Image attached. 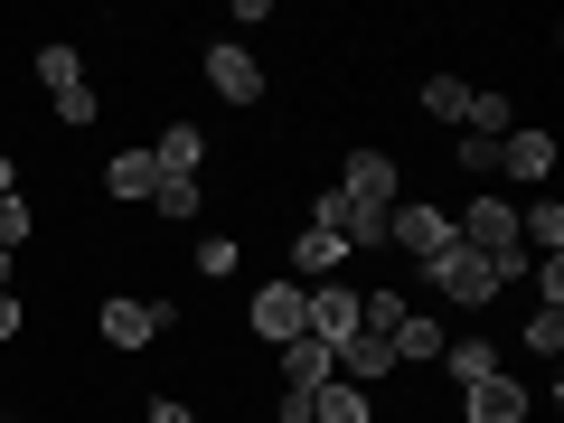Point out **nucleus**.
Returning <instances> with one entry per match:
<instances>
[{
    "label": "nucleus",
    "mask_w": 564,
    "mask_h": 423,
    "mask_svg": "<svg viewBox=\"0 0 564 423\" xmlns=\"http://www.w3.org/2000/svg\"><path fill=\"white\" fill-rule=\"evenodd\" d=\"M161 329H180V311H170V302H132V292H104V302H95V339L122 348V358H132V348H151Z\"/></svg>",
    "instance_id": "2"
},
{
    "label": "nucleus",
    "mask_w": 564,
    "mask_h": 423,
    "mask_svg": "<svg viewBox=\"0 0 564 423\" xmlns=\"http://www.w3.org/2000/svg\"><path fill=\"white\" fill-rule=\"evenodd\" d=\"M207 85H217V104H236V113H245V104H263V66L245 57L236 39H217V47H207Z\"/></svg>",
    "instance_id": "7"
},
{
    "label": "nucleus",
    "mask_w": 564,
    "mask_h": 423,
    "mask_svg": "<svg viewBox=\"0 0 564 423\" xmlns=\"http://www.w3.org/2000/svg\"><path fill=\"white\" fill-rule=\"evenodd\" d=\"M339 263H348V245L339 236H321V226H302V236H292V282H339Z\"/></svg>",
    "instance_id": "13"
},
{
    "label": "nucleus",
    "mask_w": 564,
    "mask_h": 423,
    "mask_svg": "<svg viewBox=\"0 0 564 423\" xmlns=\"http://www.w3.org/2000/svg\"><path fill=\"white\" fill-rule=\"evenodd\" d=\"M141 423H198V404H180V395H151V414Z\"/></svg>",
    "instance_id": "29"
},
{
    "label": "nucleus",
    "mask_w": 564,
    "mask_h": 423,
    "mask_svg": "<svg viewBox=\"0 0 564 423\" xmlns=\"http://www.w3.org/2000/svg\"><path fill=\"white\" fill-rule=\"evenodd\" d=\"M423 282H433V292H443L452 311H480V302H499V263H489V254H470L462 236H452L443 254H423Z\"/></svg>",
    "instance_id": "1"
},
{
    "label": "nucleus",
    "mask_w": 564,
    "mask_h": 423,
    "mask_svg": "<svg viewBox=\"0 0 564 423\" xmlns=\"http://www.w3.org/2000/svg\"><path fill=\"white\" fill-rule=\"evenodd\" d=\"M395 180H404V170L386 161V151H348V170H339V188H348L358 207H377V217L395 207Z\"/></svg>",
    "instance_id": "10"
},
{
    "label": "nucleus",
    "mask_w": 564,
    "mask_h": 423,
    "mask_svg": "<svg viewBox=\"0 0 564 423\" xmlns=\"http://www.w3.org/2000/svg\"><path fill=\"white\" fill-rule=\"evenodd\" d=\"M555 170V132H508L499 141V180H545Z\"/></svg>",
    "instance_id": "15"
},
{
    "label": "nucleus",
    "mask_w": 564,
    "mask_h": 423,
    "mask_svg": "<svg viewBox=\"0 0 564 423\" xmlns=\"http://www.w3.org/2000/svg\"><path fill=\"white\" fill-rule=\"evenodd\" d=\"M236 263H245L236 236H198V273H207V282H236Z\"/></svg>",
    "instance_id": "23"
},
{
    "label": "nucleus",
    "mask_w": 564,
    "mask_h": 423,
    "mask_svg": "<svg viewBox=\"0 0 564 423\" xmlns=\"http://www.w3.org/2000/svg\"><path fill=\"white\" fill-rule=\"evenodd\" d=\"M104 113V95H95V85H76V95H57V122H95Z\"/></svg>",
    "instance_id": "27"
},
{
    "label": "nucleus",
    "mask_w": 564,
    "mask_h": 423,
    "mask_svg": "<svg viewBox=\"0 0 564 423\" xmlns=\"http://www.w3.org/2000/svg\"><path fill=\"white\" fill-rule=\"evenodd\" d=\"M311 423H377V404H367V386H339V377H329L321 395H311Z\"/></svg>",
    "instance_id": "19"
},
{
    "label": "nucleus",
    "mask_w": 564,
    "mask_h": 423,
    "mask_svg": "<svg viewBox=\"0 0 564 423\" xmlns=\"http://www.w3.org/2000/svg\"><path fill=\"white\" fill-rule=\"evenodd\" d=\"M151 188H161V161H151V141H141V151H113V161H104V198L141 207Z\"/></svg>",
    "instance_id": "11"
},
{
    "label": "nucleus",
    "mask_w": 564,
    "mask_h": 423,
    "mask_svg": "<svg viewBox=\"0 0 564 423\" xmlns=\"http://www.w3.org/2000/svg\"><path fill=\"white\" fill-rule=\"evenodd\" d=\"M151 161H161V180H198V161H207V132H198V122H170V132L151 141Z\"/></svg>",
    "instance_id": "14"
},
{
    "label": "nucleus",
    "mask_w": 564,
    "mask_h": 423,
    "mask_svg": "<svg viewBox=\"0 0 564 423\" xmlns=\"http://www.w3.org/2000/svg\"><path fill=\"white\" fill-rule=\"evenodd\" d=\"M0 292H10V254H0Z\"/></svg>",
    "instance_id": "32"
},
{
    "label": "nucleus",
    "mask_w": 564,
    "mask_h": 423,
    "mask_svg": "<svg viewBox=\"0 0 564 423\" xmlns=\"http://www.w3.org/2000/svg\"><path fill=\"white\" fill-rule=\"evenodd\" d=\"M386 245H395V254H443L452 245V207H433V198H395L386 207Z\"/></svg>",
    "instance_id": "4"
},
{
    "label": "nucleus",
    "mask_w": 564,
    "mask_h": 423,
    "mask_svg": "<svg viewBox=\"0 0 564 423\" xmlns=\"http://www.w3.org/2000/svg\"><path fill=\"white\" fill-rule=\"evenodd\" d=\"M0 198H20V161L10 151H0Z\"/></svg>",
    "instance_id": "31"
},
{
    "label": "nucleus",
    "mask_w": 564,
    "mask_h": 423,
    "mask_svg": "<svg viewBox=\"0 0 564 423\" xmlns=\"http://www.w3.org/2000/svg\"><path fill=\"white\" fill-rule=\"evenodd\" d=\"M527 404H536V395L499 367V377H480V386L462 395V423H527Z\"/></svg>",
    "instance_id": "9"
},
{
    "label": "nucleus",
    "mask_w": 564,
    "mask_h": 423,
    "mask_svg": "<svg viewBox=\"0 0 564 423\" xmlns=\"http://www.w3.org/2000/svg\"><path fill=\"white\" fill-rule=\"evenodd\" d=\"M358 329H367V292L358 282H311L302 292V339L339 348V339H358Z\"/></svg>",
    "instance_id": "3"
},
{
    "label": "nucleus",
    "mask_w": 564,
    "mask_h": 423,
    "mask_svg": "<svg viewBox=\"0 0 564 423\" xmlns=\"http://www.w3.org/2000/svg\"><path fill=\"white\" fill-rule=\"evenodd\" d=\"M273 423H311V395H302V386H282V395H273Z\"/></svg>",
    "instance_id": "28"
},
{
    "label": "nucleus",
    "mask_w": 564,
    "mask_h": 423,
    "mask_svg": "<svg viewBox=\"0 0 564 423\" xmlns=\"http://www.w3.org/2000/svg\"><path fill=\"white\" fill-rule=\"evenodd\" d=\"M443 339H452V329L433 321V311H414V302L386 321V348H395V367H433V358H443Z\"/></svg>",
    "instance_id": "8"
},
{
    "label": "nucleus",
    "mask_w": 564,
    "mask_h": 423,
    "mask_svg": "<svg viewBox=\"0 0 564 423\" xmlns=\"http://www.w3.org/2000/svg\"><path fill=\"white\" fill-rule=\"evenodd\" d=\"M499 170V141H480V132H462V180H489Z\"/></svg>",
    "instance_id": "26"
},
{
    "label": "nucleus",
    "mask_w": 564,
    "mask_h": 423,
    "mask_svg": "<svg viewBox=\"0 0 564 423\" xmlns=\"http://www.w3.org/2000/svg\"><path fill=\"white\" fill-rule=\"evenodd\" d=\"M329 358H339V386H377V377H395V348H386L377 329H358V339H339Z\"/></svg>",
    "instance_id": "12"
},
{
    "label": "nucleus",
    "mask_w": 564,
    "mask_h": 423,
    "mask_svg": "<svg viewBox=\"0 0 564 423\" xmlns=\"http://www.w3.org/2000/svg\"><path fill=\"white\" fill-rule=\"evenodd\" d=\"M527 358H564V311H527Z\"/></svg>",
    "instance_id": "22"
},
{
    "label": "nucleus",
    "mask_w": 564,
    "mask_h": 423,
    "mask_svg": "<svg viewBox=\"0 0 564 423\" xmlns=\"http://www.w3.org/2000/svg\"><path fill=\"white\" fill-rule=\"evenodd\" d=\"M452 236H462L470 254H489V263H499V254H527V245H518V207L489 198V188L470 198V217H452Z\"/></svg>",
    "instance_id": "5"
},
{
    "label": "nucleus",
    "mask_w": 564,
    "mask_h": 423,
    "mask_svg": "<svg viewBox=\"0 0 564 423\" xmlns=\"http://www.w3.org/2000/svg\"><path fill=\"white\" fill-rule=\"evenodd\" d=\"M245 321H254V339H263V348H292V339H302V282H292V273L263 282L254 302H245Z\"/></svg>",
    "instance_id": "6"
},
{
    "label": "nucleus",
    "mask_w": 564,
    "mask_h": 423,
    "mask_svg": "<svg viewBox=\"0 0 564 423\" xmlns=\"http://www.w3.org/2000/svg\"><path fill=\"white\" fill-rule=\"evenodd\" d=\"M29 329V311H20V292H0V339H20Z\"/></svg>",
    "instance_id": "30"
},
{
    "label": "nucleus",
    "mask_w": 564,
    "mask_h": 423,
    "mask_svg": "<svg viewBox=\"0 0 564 423\" xmlns=\"http://www.w3.org/2000/svg\"><path fill=\"white\" fill-rule=\"evenodd\" d=\"M423 113L462 132V122H470V85H462V76H433V85H423Z\"/></svg>",
    "instance_id": "21"
},
{
    "label": "nucleus",
    "mask_w": 564,
    "mask_h": 423,
    "mask_svg": "<svg viewBox=\"0 0 564 423\" xmlns=\"http://www.w3.org/2000/svg\"><path fill=\"white\" fill-rule=\"evenodd\" d=\"M433 367H452V386H462V395H470V386H480V377H499V348H489L480 329H470V339H443V358H433Z\"/></svg>",
    "instance_id": "17"
},
{
    "label": "nucleus",
    "mask_w": 564,
    "mask_h": 423,
    "mask_svg": "<svg viewBox=\"0 0 564 423\" xmlns=\"http://www.w3.org/2000/svg\"><path fill=\"white\" fill-rule=\"evenodd\" d=\"M518 245H536V254H555V245H564V207H555V198L518 207Z\"/></svg>",
    "instance_id": "20"
},
{
    "label": "nucleus",
    "mask_w": 564,
    "mask_h": 423,
    "mask_svg": "<svg viewBox=\"0 0 564 423\" xmlns=\"http://www.w3.org/2000/svg\"><path fill=\"white\" fill-rule=\"evenodd\" d=\"M29 236H39V217H29V198H0V254H20Z\"/></svg>",
    "instance_id": "25"
},
{
    "label": "nucleus",
    "mask_w": 564,
    "mask_h": 423,
    "mask_svg": "<svg viewBox=\"0 0 564 423\" xmlns=\"http://www.w3.org/2000/svg\"><path fill=\"white\" fill-rule=\"evenodd\" d=\"M39 85H47V104L76 95V85H95V76H85V47H76V39H47V47H39Z\"/></svg>",
    "instance_id": "18"
},
{
    "label": "nucleus",
    "mask_w": 564,
    "mask_h": 423,
    "mask_svg": "<svg viewBox=\"0 0 564 423\" xmlns=\"http://www.w3.org/2000/svg\"><path fill=\"white\" fill-rule=\"evenodd\" d=\"M273 358H282V386H302V395H321V386L339 377V358H329L321 339H292V348H273Z\"/></svg>",
    "instance_id": "16"
},
{
    "label": "nucleus",
    "mask_w": 564,
    "mask_h": 423,
    "mask_svg": "<svg viewBox=\"0 0 564 423\" xmlns=\"http://www.w3.org/2000/svg\"><path fill=\"white\" fill-rule=\"evenodd\" d=\"M151 207H161V217H198L207 188H198V180H161V188H151Z\"/></svg>",
    "instance_id": "24"
}]
</instances>
